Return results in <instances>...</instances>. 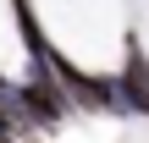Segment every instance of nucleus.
Here are the masks:
<instances>
[{"instance_id":"nucleus-1","label":"nucleus","mask_w":149,"mask_h":143,"mask_svg":"<svg viewBox=\"0 0 149 143\" xmlns=\"http://www.w3.org/2000/svg\"><path fill=\"white\" fill-rule=\"evenodd\" d=\"M116 88H122V105H133L138 116H149V61L138 50V39H127V66L116 77Z\"/></svg>"},{"instance_id":"nucleus-2","label":"nucleus","mask_w":149,"mask_h":143,"mask_svg":"<svg viewBox=\"0 0 149 143\" xmlns=\"http://www.w3.org/2000/svg\"><path fill=\"white\" fill-rule=\"evenodd\" d=\"M11 127H17V121H11V116L0 110V143H11Z\"/></svg>"}]
</instances>
